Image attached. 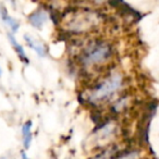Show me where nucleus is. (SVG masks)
<instances>
[{
  "label": "nucleus",
  "mask_w": 159,
  "mask_h": 159,
  "mask_svg": "<svg viewBox=\"0 0 159 159\" xmlns=\"http://www.w3.org/2000/svg\"><path fill=\"white\" fill-rule=\"evenodd\" d=\"M102 19L104 16L97 10L75 8L66 11L60 22L63 23L62 31L66 35L81 36L97 30Z\"/></svg>",
  "instance_id": "7ed1b4c3"
},
{
  "label": "nucleus",
  "mask_w": 159,
  "mask_h": 159,
  "mask_svg": "<svg viewBox=\"0 0 159 159\" xmlns=\"http://www.w3.org/2000/svg\"><path fill=\"white\" fill-rule=\"evenodd\" d=\"M124 85V76L119 71H108L102 79H96L86 87V92L80 95V102L97 109L112 98L122 89Z\"/></svg>",
  "instance_id": "f03ea898"
},
{
  "label": "nucleus",
  "mask_w": 159,
  "mask_h": 159,
  "mask_svg": "<svg viewBox=\"0 0 159 159\" xmlns=\"http://www.w3.org/2000/svg\"><path fill=\"white\" fill-rule=\"evenodd\" d=\"M8 38H9L10 44L12 45V47H13V49L16 50V52L18 53V56H19V58H20L21 61L25 64H29L30 60H29V58H27V56L25 55V50L22 47V45H20V43L16 39V37H14L12 34H8Z\"/></svg>",
  "instance_id": "1a4fd4ad"
},
{
  "label": "nucleus",
  "mask_w": 159,
  "mask_h": 159,
  "mask_svg": "<svg viewBox=\"0 0 159 159\" xmlns=\"http://www.w3.org/2000/svg\"><path fill=\"white\" fill-rule=\"evenodd\" d=\"M0 18H1V20L10 27L12 33H16V32L19 31V27H20L19 22L16 20H14V19L8 13V10L6 9L3 6L0 7Z\"/></svg>",
  "instance_id": "6e6552de"
},
{
  "label": "nucleus",
  "mask_w": 159,
  "mask_h": 159,
  "mask_svg": "<svg viewBox=\"0 0 159 159\" xmlns=\"http://www.w3.org/2000/svg\"><path fill=\"white\" fill-rule=\"evenodd\" d=\"M113 159H139V152L134 148L121 149Z\"/></svg>",
  "instance_id": "9b49d317"
},
{
  "label": "nucleus",
  "mask_w": 159,
  "mask_h": 159,
  "mask_svg": "<svg viewBox=\"0 0 159 159\" xmlns=\"http://www.w3.org/2000/svg\"><path fill=\"white\" fill-rule=\"evenodd\" d=\"M24 40L26 42L27 46L31 49H33L36 53H37L38 57L40 58H45L47 56V48L45 47L44 44H42L40 42H38L37 39L33 38L30 35H24Z\"/></svg>",
  "instance_id": "423d86ee"
},
{
  "label": "nucleus",
  "mask_w": 159,
  "mask_h": 159,
  "mask_svg": "<svg viewBox=\"0 0 159 159\" xmlns=\"http://www.w3.org/2000/svg\"><path fill=\"white\" fill-rule=\"evenodd\" d=\"M22 141L24 149H29L32 143V122L27 121L22 125Z\"/></svg>",
  "instance_id": "9d476101"
},
{
  "label": "nucleus",
  "mask_w": 159,
  "mask_h": 159,
  "mask_svg": "<svg viewBox=\"0 0 159 159\" xmlns=\"http://www.w3.org/2000/svg\"><path fill=\"white\" fill-rule=\"evenodd\" d=\"M21 157H22V159H30L29 157H27V155L25 154V152H21Z\"/></svg>",
  "instance_id": "f8f14e48"
},
{
  "label": "nucleus",
  "mask_w": 159,
  "mask_h": 159,
  "mask_svg": "<svg viewBox=\"0 0 159 159\" xmlns=\"http://www.w3.org/2000/svg\"><path fill=\"white\" fill-rule=\"evenodd\" d=\"M97 125L98 126L96 128V130H94L93 132V143L94 148L96 150L111 145V139H115L118 131L116 122H113L112 120H105Z\"/></svg>",
  "instance_id": "20e7f679"
},
{
  "label": "nucleus",
  "mask_w": 159,
  "mask_h": 159,
  "mask_svg": "<svg viewBox=\"0 0 159 159\" xmlns=\"http://www.w3.org/2000/svg\"><path fill=\"white\" fill-rule=\"evenodd\" d=\"M80 49L75 57L79 70L86 75H94L104 69L115 55L113 45L104 38L95 37L79 45Z\"/></svg>",
  "instance_id": "f257e3e1"
},
{
  "label": "nucleus",
  "mask_w": 159,
  "mask_h": 159,
  "mask_svg": "<svg viewBox=\"0 0 159 159\" xmlns=\"http://www.w3.org/2000/svg\"><path fill=\"white\" fill-rule=\"evenodd\" d=\"M120 150L121 149H118L117 145H112L111 144V145L107 146V147L98 149L97 152L89 159H113Z\"/></svg>",
  "instance_id": "0eeeda50"
},
{
  "label": "nucleus",
  "mask_w": 159,
  "mask_h": 159,
  "mask_svg": "<svg viewBox=\"0 0 159 159\" xmlns=\"http://www.w3.org/2000/svg\"><path fill=\"white\" fill-rule=\"evenodd\" d=\"M2 76V70H1V66H0V77Z\"/></svg>",
  "instance_id": "ddd939ff"
},
{
  "label": "nucleus",
  "mask_w": 159,
  "mask_h": 159,
  "mask_svg": "<svg viewBox=\"0 0 159 159\" xmlns=\"http://www.w3.org/2000/svg\"><path fill=\"white\" fill-rule=\"evenodd\" d=\"M48 21V13L44 9H37L34 12H32L29 16V22L33 27L37 30L43 29L46 22Z\"/></svg>",
  "instance_id": "39448f33"
}]
</instances>
